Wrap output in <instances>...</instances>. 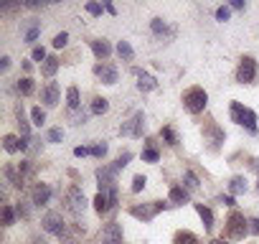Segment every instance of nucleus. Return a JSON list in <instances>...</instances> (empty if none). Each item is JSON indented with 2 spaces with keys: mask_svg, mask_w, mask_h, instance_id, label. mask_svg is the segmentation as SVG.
Returning <instances> with one entry per match:
<instances>
[{
  "mask_svg": "<svg viewBox=\"0 0 259 244\" xmlns=\"http://www.w3.org/2000/svg\"><path fill=\"white\" fill-rule=\"evenodd\" d=\"M224 234H226V239H234V241H241V239L249 234V221L244 219L241 211L234 209V211L226 216V221H224Z\"/></svg>",
  "mask_w": 259,
  "mask_h": 244,
  "instance_id": "nucleus-1",
  "label": "nucleus"
},
{
  "mask_svg": "<svg viewBox=\"0 0 259 244\" xmlns=\"http://www.w3.org/2000/svg\"><path fill=\"white\" fill-rule=\"evenodd\" d=\"M206 104H208V94H206L203 87H188L183 92V107H186V112L201 114L206 109Z\"/></svg>",
  "mask_w": 259,
  "mask_h": 244,
  "instance_id": "nucleus-2",
  "label": "nucleus"
},
{
  "mask_svg": "<svg viewBox=\"0 0 259 244\" xmlns=\"http://www.w3.org/2000/svg\"><path fill=\"white\" fill-rule=\"evenodd\" d=\"M170 204L165 201H150V204H135V206H130V216H135L140 221H153L160 211H165Z\"/></svg>",
  "mask_w": 259,
  "mask_h": 244,
  "instance_id": "nucleus-3",
  "label": "nucleus"
},
{
  "mask_svg": "<svg viewBox=\"0 0 259 244\" xmlns=\"http://www.w3.org/2000/svg\"><path fill=\"white\" fill-rule=\"evenodd\" d=\"M259 76V66L254 56H241L239 66H236V82L239 84H254Z\"/></svg>",
  "mask_w": 259,
  "mask_h": 244,
  "instance_id": "nucleus-4",
  "label": "nucleus"
},
{
  "mask_svg": "<svg viewBox=\"0 0 259 244\" xmlns=\"http://www.w3.org/2000/svg\"><path fill=\"white\" fill-rule=\"evenodd\" d=\"M143 133H145V114L143 112H135L119 128V135H130V138H143Z\"/></svg>",
  "mask_w": 259,
  "mask_h": 244,
  "instance_id": "nucleus-5",
  "label": "nucleus"
},
{
  "mask_svg": "<svg viewBox=\"0 0 259 244\" xmlns=\"http://www.w3.org/2000/svg\"><path fill=\"white\" fill-rule=\"evenodd\" d=\"M66 209H69L76 219L84 214V209H87V198H84V191H81L79 186H71V188L66 191Z\"/></svg>",
  "mask_w": 259,
  "mask_h": 244,
  "instance_id": "nucleus-6",
  "label": "nucleus"
},
{
  "mask_svg": "<svg viewBox=\"0 0 259 244\" xmlns=\"http://www.w3.org/2000/svg\"><path fill=\"white\" fill-rule=\"evenodd\" d=\"M203 138H206V140L211 143V148H213V150H216V148H219V145H221V143L226 140V135H224V130H221V128L216 125V122H213V119H208V122H206V125H203Z\"/></svg>",
  "mask_w": 259,
  "mask_h": 244,
  "instance_id": "nucleus-7",
  "label": "nucleus"
},
{
  "mask_svg": "<svg viewBox=\"0 0 259 244\" xmlns=\"http://www.w3.org/2000/svg\"><path fill=\"white\" fill-rule=\"evenodd\" d=\"M44 229L49 231V234H56V236H64V219H61V214L59 211H49L46 216H44Z\"/></svg>",
  "mask_w": 259,
  "mask_h": 244,
  "instance_id": "nucleus-8",
  "label": "nucleus"
},
{
  "mask_svg": "<svg viewBox=\"0 0 259 244\" xmlns=\"http://www.w3.org/2000/svg\"><path fill=\"white\" fill-rule=\"evenodd\" d=\"M102 244H122V226L117 221H109L102 229Z\"/></svg>",
  "mask_w": 259,
  "mask_h": 244,
  "instance_id": "nucleus-9",
  "label": "nucleus"
},
{
  "mask_svg": "<svg viewBox=\"0 0 259 244\" xmlns=\"http://www.w3.org/2000/svg\"><path fill=\"white\" fill-rule=\"evenodd\" d=\"M94 76L102 79V84H117V69L112 64H97L94 66Z\"/></svg>",
  "mask_w": 259,
  "mask_h": 244,
  "instance_id": "nucleus-10",
  "label": "nucleus"
},
{
  "mask_svg": "<svg viewBox=\"0 0 259 244\" xmlns=\"http://www.w3.org/2000/svg\"><path fill=\"white\" fill-rule=\"evenodd\" d=\"M31 198H33L36 206H46L49 198H51V188H49V183H36L33 191H31Z\"/></svg>",
  "mask_w": 259,
  "mask_h": 244,
  "instance_id": "nucleus-11",
  "label": "nucleus"
},
{
  "mask_svg": "<svg viewBox=\"0 0 259 244\" xmlns=\"http://www.w3.org/2000/svg\"><path fill=\"white\" fill-rule=\"evenodd\" d=\"M59 94H61L59 84H56V82H49V84L44 87V92H41V99H44L49 107H54V104H59Z\"/></svg>",
  "mask_w": 259,
  "mask_h": 244,
  "instance_id": "nucleus-12",
  "label": "nucleus"
},
{
  "mask_svg": "<svg viewBox=\"0 0 259 244\" xmlns=\"http://www.w3.org/2000/svg\"><path fill=\"white\" fill-rule=\"evenodd\" d=\"M89 44H92V51H94V56H97L99 61H107V59H109L112 46H109L104 38H94V41H89Z\"/></svg>",
  "mask_w": 259,
  "mask_h": 244,
  "instance_id": "nucleus-13",
  "label": "nucleus"
},
{
  "mask_svg": "<svg viewBox=\"0 0 259 244\" xmlns=\"http://www.w3.org/2000/svg\"><path fill=\"white\" fill-rule=\"evenodd\" d=\"M135 74H138V89H140V92H153V89H158L155 76H150V74H145V71H140V69H135Z\"/></svg>",
  "mask_w": 259,
  "mask_h": 244,
  "instance_id": "nucleus-14",
  "label": "nucleus"
},
{
  "mask_svg": "<svg viewBox=\"0 0 259 244\" xmlns=\"http://www.w3.org/2000/svg\"><path fill=\"white\" fill-rule=\"evenodd\" d=\"M3 148H6V153H18V150H26L28 148V140H21L16 135H6L3 138Z\"/></svg>",
  "mask_w": 259,
  "mask_h": 244,
  "instance_id": "nucleus-15",
  "label": "nucleus"
},
{
  "mask_svg": "<svg viewBox=\"0 0 259 244\" xmlns=\"http://www.w3.org/2000/svg\"><path fill=\"white\" fill-rule=\"evenodd\" d=\"M241 128H246L251 135H256L259 133V128H256V114H254V109H249V107H244V114H241Z\"/></svg>",
  "mask_w": 259,
  "mask_h": 244,
  "instance_id": "nucleus-16",
  "label": "nucleus"
},
{
  "mask_svg": "<svg viewBox=\"0 0 259 244\" xmlns=\"http://www.w3.org/2000/svg\"><path fill=\"white\" fill-rule=\"evenodd\" d=\"M173 244H201V239L193 231H188V229H178L173 234Z\"/></svg>",
  "mask_w": 259,
  "mask_h": 244,
  "instance_id": "nucleus-17",
  "label": "nucleus"
},
{
  "mask_svg": "<svg viewBox=\"0 0 259 244\" xmlns=\"http://www.w3.org/2000/svg\"><path fill=\"white\" fill-rule=\"evenodd\" d=\"M94 211H97L99 216H104L107 211H112V201H109L107 193H97V196H94Z\"/></svg>",
  "mask_w": 259,
  "mask_h": 244,
  "instance_id": "nucleus-18",
  "label": "nucleus"
},
{
  "mask_svg": "<svg viewBox=\"0 0 259 244\" xmlns=\"http://www.w3.org/2000/svg\"><path fill=\"white\" fill-rule=\"evenodd\" d=\"M196 211H198V216H201V221H203V229L211 231V229H213V214H211V209L203 206V204H196Z\"/></svg>",
  "mask_w": 259,
  "mask_h": 244,
  "instance_id": "nucleus-19",
  "label": "nucleus"
},
{
  "mask_svg": "<svg viewBox=\"0 0 259 244\" xmlns=\"http://www.w3.org/2000/svg\"><path fill=\"white\" fill-rule=\"evenodd\" d=\"M168 198H170V204H176V206H183V204H188V191H186V188H181V186H173Z\"/></svg>",
  "mask_w": 259,
  "mask_h": 244,
  "instance_id": "nucleus-20",
  "label": "nucleus"
},
{
  "mask_svg": "<svg viewBox=\"0 0 259 244\" xmlns=\"http://www.w3.org/2000/svg\"><path fill=\"white\" fill-rule=\"evenodd\" d=\"M56 69H59V59H56V56H49V59L44 61V66H41V74L51 79V76L56 74Z\"/></svg>",
  "mask_w": 259,
  "mask_h": 244,
  "instance_id": "nucleus-21",
  "label": "nucleus"
},
{
  "mask_svg": "<svg viewBox=\"0 0 259 244\" xmlns=\"http://www.w3.org/2000/svg\"><path fill=\"white\" fill-rule=\"evenodd\" d=\"M117 54H119V59H124V61H133V59H135V51H133V46H130L127 41H119V44H117Z\"/></svg>",
  "mask_w": 259,
  "mask_h": 244,
  "instance_id": "nucleus-22",
  "label": "nucleus"
},
{
  "mask_svg": "<svg viewBox=\"0 0 259 244\" xmlns=\"http://www.w3.org/2000/svg\"><path fill=\"white\" fill-rule=\"evenodd\" d=\"M38 33H41V23H38L36 18H31V28L26 31V36H23V41H26V44H33V41L38 38Z\"/></svg>",
  "mask_w": 259,
  "mask_h": 244,
  "instance_id": "nucleus-23",
  "label": "nucleus"
},
{
  "mask_svg": "<svg viewBox=\"0 0 259 244\" xmlns=\"http://www.w3.org/2000/svg\"><path fill=\"white\" fill-rule=\"evenodd\" d=\"M229 114H231V122H236V125H241L244 104H241V102H231V107H229Z\"/></svg>",
  "mask_w": 259,
  "mask_h": 244,
  "instance_id": "nucleus-24",
  "label": "nucleus"
},
{
  "mask_svg": "<svg viewBox=\"0 0 259 244\" xmlns=\"http://www.w3.org/2000/svg\"><path fill=\"white\" fill-rule=\"evenodd\" d=\"M66 104H69V109H76L81 102H79V89L76 87H69L66 89Z\"/></svg>",
  "mask_w": 259,
  "mask_h": 244,
  "instance_id": "nucleus-25",
  "label": "nucleus"
},
{
  "mask_svg": "<svg viewBox=\"0 0 259 244\" xmlns=\"http://www.w3.org/2000/svg\"><path fill=\"white\" fill-rule=\"evenodd\" d=\"M109 109V102L104 99V97H94V102H92V114H104Z\"/></svg>",
  "mask_w": 259,
  "mask_h": 244,
  "instance_id": "nucleus-26",
  "label": "nucleus"
},
{
  "mask_svg": "<svg viewBox=\"0 0 259 244\" xmlns=\"http://www.w3.org/2000/svg\"><path fill=\"white\" fill-rule=\"evenodd\" d=\"M229 191H231V193H244V191H246V178H241V176L231 178V181H229Z\"/></svg>",
  "mask_w": 259,
  "mask_h": 244,
  "instance_id": "nucleus-27",
  "label": "nucleus"
},
{
  "mask_svg": "<svg viewBox=\"0 0 259 244\" xmlns=\"http://www.w3.org/2000/svg\"><path fill=\"white\" fill-rule=\"evenodd\" d=\"M160 138H163L168 145H178V135H176V130H173L170 125H165V128L160 130Z\"/></svg>",
  "mask_w": 259,
  "mask_h": 244,
  "instance_id": "nucleus-28",
  "label": "nucleus"
},
{
  "mask_svg": "<svg viewBox=\"0 0 259 244\" xmlns=\"http://www.w3.org/2000/svg\"><path fill=\"white\" fill-rule=\"evenodd\" d=\"M18 92H21V94H26V97H28V94H33V79H31V76L21 79V82H18Z\"/></svg>",
  "mask_w": 259,
  "mask_h": 244,
  "instance_id": "nucleus-29",
  "label": "nucleus"
},
{
  "mask_svg": "<svg viewBox=\"0 0 259 244\" xmlns=\"http://www.w3.org/2000/svg\"><path fill=\"white\" fill-rule=\"evenodd\" d=\"M158 158H160V153H158L153 145H148V148L143 150V160H145V163H158Z\"/></svg>",
  "mask_w": 259,
  "mask_h": 244,
  "instance_id": "nucleus-30",
  "label": "nucleus"
},
{
  "mask_svg": "<svg viewBox=\"0 0 259 244\" xmlns=\"http://www.w3.org/2000/svg\"><path fill=\"white\" fill-rule=\"evenodd\" d=\"M3 224H6V226L16 224V211H13V206H11V204H6V206H3Z\"/></svg>",
  "mask_w": 259,
  "mask_h": 244,
  "instance_id": "nucleus-31",
  "label": "nucleus"
},
{
  "mask_svg": "<svg viewBox=\"0 0 259 244\" xmlns=\"http://www.w3.org/2000/svg\"><path fill=\"white\" fill-rule=\"evenodd\" d=\"M16 117H18V128H21L23 138H28V122H26V117H23V104L16 109Z\"/></svg>",
  "mask_w": 259,
  "mask_h": 244,
  "instance_id": "nucleus-32",
  "label": "nucleus"
},
{
  "mask_svg": "<svg viewBox=\"0 0 259 244\" xmlns=\"http://www.w3.org/2000/svg\"><path fill=\"white\" fill-rule=\"evenodd\" d=\"M130 160H133V153H122V155H119V158H117V160L112 163V168H114V171L119 173V171H122V168H124V166H127Z\"/></svg>",
  "mask_w": 259,
  "mask_h": 244,
  "instance_id": "nucleus-33",
  "label": "nucleus"
},
{
  "mask_svg": "<svg viewBox=\"0 0 259 244\" xmlns=\"http://www.w3.org/2000/svg\"><path fill=\"white\" fill-rule=\"evenodd\" d=\"M183 178H186V186H188L191 191L201 188V183H198V178H196V173H193V171H186V176H183Z\"/></svg>",
  "mask_w": 259,
  "mask_h": 244,
  "instance_id": "nucleus-34",
  "label": "nucleus"
},
{
  "mask_svg": "<svg viewBox=\"0 0 259 244\" xmlns=\"http://www.w3.org/2000/svg\"><path fill=\"white\" fill-rule=\"evenodd\" d=\"M31 117H33V125H38V128L46 122V114H44L41 107H33V109H31Z\"/></svg>",
  "mask_w": 259,
  "mask_h": 244,
  "instance_id": "nucleus-35",
  "label": "nucleus"
},
{
  "mask_svg": "<svg viewBox=\"0 0 259 244\" xmlns=\"http://www.w3.org/2000/svg\"><path fill=\"white\" fill-rule=\"evenodd\" d=\"M150 28H153V33H158V36H163V33H168V26L160 21V18H153V23H150Z\"/></svg>",
  "mask_w": 259,
  "mask_h": 244,
  "instance_id": "nucleus-36",
  "label": "nucleus"
},
{
  "mask_svg": "<svg viewBox=\"0 0 259 244\" xmlns=\"http://www.w3.org/2000/svg\"><path fill=\"white\" fill-rule=\"evenodd\" d=\"M145 183H148L145 176H135V178H133V193H140V191L145 188Z\"/></svg>",
  "mask_w": 259,
  "mask_h": 244,
  "instance_id": "nucleus-37",
  "label": "nucleus"
},
{
  "mask_svg": "<svg viewBox=\"0 0 259 244\" xmlns=\"http://www.w3.org/2000/svg\"><path fill=\"white\" fill-rule=\"evenodd\" d=\"M66 41H69V33H64V31L54 36V46H56V49H64V46H66Z\"/></svg>",
  "mask_w": 259,
  "mask_h": 244,
  "instance_id": "nucleus-38",
  "label": "nucleus"
},
{
  "mask_svg": "<svg viewBox=\"0 0 259 244\" xmlns=\"http://www.w3.org/2000/svg\"><path fill=\"white\" fill-rule=\"evenodd\" d=\"M61 138H64L61 128H51L49 130V143H61Z\"/></svg>",
  "mask_w": 259,
  "mask_h": 244,
  "instance_id": "nucleus-39",
  "label": "nucleus"
},
{
  "mask_svg": "<svg viewBox=\"0 0 259 244\" xmlns=\"http://www.w3.org/2000/svg\"><path fill=\"white\" fill-rule=\"evenodd\" d=\"M92 155H94V158H104V155H107V143H97V145L92 148Z\"/></svg>",
  "mask_w": 259,
  "mask_h": 244,
  "instance_id": "nucleus-40",
  "label": "nucleus"
},
{
  "mask_svg": "<svg viewBox=\"0 0 259 244\" xmlns=\"http://www.w3.org/2000/svg\"><path fill=\"white\" fill-rule=\"evenodd\" d=\"M49 56H46V49L44 46H36L33 49V61H46Z\"/></svg>",
  "mask_w": 259,
  "mask_h": 244,
  "instance_id": "nucleus-41",
  "label": "nucleus"
},
{
  "mask_svg": "<svg viewBox=\"0 0 259 244\" xmlns=\"http://www.w3.org/2000/svg\"><path fill=\"white\" fill-rule=\"evenodd\" d=\"M87 13L89 16H102V6L99 3H87Z\"/></svg>",
  "mask_w": 259,
  "mask_h": 244,
  "instance_id": "nucleus-42",
  "label": "nucleus"
},
{
  "mask_svg": "<svg viewBox=\"0 0 259 244\" xmlns=\"http://www.w3.org/2000/svg\"><path fill=\"white\" fill-rule=\"evenodd\" d=\"M229 16H231V13H229V8H226V6L216 8V18H219V21H229Z\"/></svg>",
  "mask_w": 259,
  "mask_h": 244,
  "instance_id": "nucleus-43",
  "label": "nucleus"
},
{
  "mask_svg": "<svg viewBox=\"0 0 259 244\" xmlns=\"http://www.w3.org/2000/svg\"><path fill=\"white\" fill-rule=\"evenodd\" d=\"M89 153H92V148H84V145L74 148V155H76V158H84V155H89Z\"/></svg>",
  "mask_w": 259,
  "mask_h": 244,
  "instance_id": "nucleus-44",
  "label": "nucleus"
},
{
  "mask_svg": "<svg viewBox=\"0 0 259 244\" xmlns=\"http://www.w3.org/2000/svg\"><path fill=\"white\" fill-rule=\"evenodd\" d=\"M249 231L251 234H259V219H249Z\"/></svg>",
  "mask_w": 259,
  "mask_h": 244,
  "instance_id": "nucleus-45",
  "label": "nucleus"
},
{
  "mask_svg": "<svg viewBox=\"0 0 259 244\" xmlns=\"http://www.w3.org/2000/svg\"><path fill=\"white\" fill-rule=\"evenodd\" d=\"M16 211H18V216H23V219L28 216V209H26L23 204H18V206H16Z\"/></svg>",
  "mask_w": 259,
  "mask_h": 244,
  "instance_id": "nucleus-46",
  "label": "nucleus"
},
{
  "mask_svg": "<svg viewBox=\"0 0 259 244\" xmlns=\"http://www.w3.org/2000/svg\"><path fill=\"white\" fill-rule=\"evenodd\" d=\"M8 66H11V59H8V56H3V59H0V69L8 71Z\"/></svg>",
  "mask_w": 259,
  "mask_h": 244,
  "instance_id": "nucleus-47",
  "label": "nucleus"
},
{
  "mask_svg": "<svg viewBox=\"0 0 259 244\" xmlns=\"http://www.w3.org/2000/svg\"><path fill=\"white\" fill-rule=\"evenodd\" d=\"M104 11H107L109 16H117V8H114L112 3H104Z\"/></svg>",
  "mask_w": 259,
  "mask_h": 244,
  "instance_id": "nucleus-48",
  "label": "nucleus"
},
{
  "mask_svg": "<svg viewBox=\"0 0 259 244\" xmlns=\"http://www.w3.org/2000/svg\"><path fill=\"white\" fill-rule=\"evenodd\" d=\"M231 8H234V11H241V8H244V0H234Z\"/></svg>",
  "mask_w": 259,
  "mask_h": 244,
  "instance_id": "nucleus-49",
  "label": "nucleus"
},
{
  "mask_svg": "<svg viewBox=\"0 0 259 244\" xmlns=\"http://www.w3.org/2000/svg\"><path fill=\"white\" fill-rule=\"evenodd\" d=\"M221 204H226V206H234V198H231V196H221Z\"/></svg>",
  "mask_w": 259,
  "mask_h": 244,
  "instance_id": "nucleus-50",
  "label": "nucleus"
},
{
  "mask_svg": "<svg viewBox=\"0 0 259 244\" xmlns=\"http://www.w3.org/2000/svg\"><path fill=\"white\" fill-rule=\"evenodd\" d=\"M33 244H46V241H33Z\"/></svg>",
  "mask_w": 259,
  "mask_h": 244,
  "instance_id": "nucleus-51",
  "label": "nucleus"
},
{
  "mask_svg": "<svg viewBox=\"0 0 259 244\" xmlns=\"http://www.w3.org/2000/svg\"><path fill=\"white\" fill-rule=\"evenodd\" d=\"M256 168H259V163H256ZM256 191H259V183H256Z\"/></svg>",
  "mask_w": 259,
  "mask_h": 244,
  "instance_id": "nucleus-52",
  "label": "nucleus"
},
{
  "mask_svg": "<svg viewBox=\"0 0 259 244\" xmlns=\"http://www.w3.org/2000/svg\"><path fill=\"white\" fill-rule=\"evenodd\" d=\"M208 244H219V241H208Z\"/></svg>",
  "mask_w": 259,
  "mask_h": 244,
  "instance_id": "nucleus-53",
  "label": "nucleus"
},
{
  "mask_svg": "<svg viewBox=\"0 0 259 244\" xmlns=\"http://www.w3.org/2000/svg\"><path fill=\"white\" fill-rule=\"evenodd\" d=\"M219 244H226V241H219Z\"/></svg>",
  "mask_w": 259,
  "mask_h": 244,
  "instance_id": "nucleus-54",
  "label": "nucleus"
}]
</instances>
